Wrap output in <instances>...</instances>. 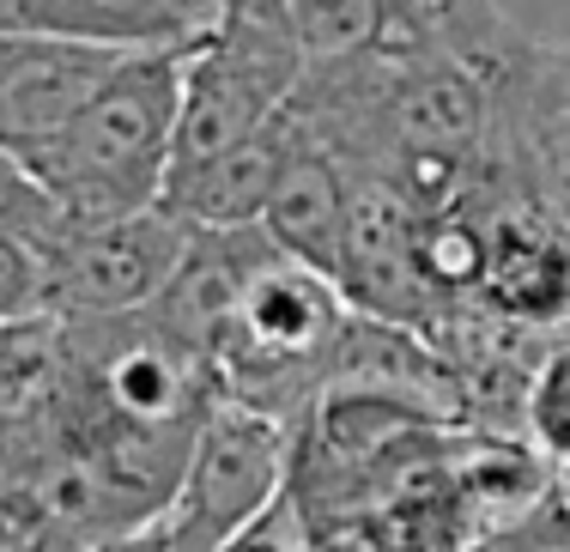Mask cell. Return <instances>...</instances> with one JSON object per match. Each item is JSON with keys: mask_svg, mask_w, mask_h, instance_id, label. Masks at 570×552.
I'll list each match as a JSON object with an SVG mask.
<instances>
[{"mask_svg": "<svg viewBox=\"0 0 570 552\" xmlns=\"http://www.w3.org/2000/svg\"><path fill=\"white\" fill-rule=\"evenodd\" d=\"M43 316V255L0 231V328Z\"/></svg>", "mask_w": 570, "mask_h": 552, "instance_id": "cell-13", "label": "cell"}, {"mask_svg": "<svg viewBox=\"0 0 570 552\" xmlns=\"http://www.w3.org/2000/svg\"><path fill=\"white\" fill-rule=\"evenodd\" d=\"M304 56L249 12L225 7V19L188 49L183 67V116H176V152L170 170L219 158L230 146L255 140L292 110L304 86Z\"/></svg>", "mask_w": 570, "mask_h": 552, "instance_id": "cell-4", "label": "cell"}, {"mask_svg": "<svg viewBox=\"0 0 570 552\" xmlns=\"http://www.w3.org/2000/svg\"><path fill=\"white\" fill-rule=\"evenodd\" d=\"M346 328H352V304L341 298V286L274 249L249 274L237 309H230V328L207 365L213 388H219V401L297 425L309 413V401L334 383Z\"/></svg>", "mask_w": 570, "mask_h": 552, "instance_id": "cell-2", "label": "cell"}, {"mask_svg": "<svg viewBox=\"0 0 570 552\" xmlns=\"http://www.w3.org/2000/svg\"><path fill=\"white\" fill-rule=\"evenodd\" d=\"M165 7H170L176 19H183L188 31H195V37H207L213 24L225 19V0H165Z\"/></svg>", "mask_w": 570, "mask_h": 552, "instance_id": "cell-15", "label": "cell"}, {"mask_svg": "<svg viewBox=\"0 0 570 552\" xmlns=\"http://www.w3.org/2000/svg\"><path fill=\"white\" fill-rule=\"evenodd\" d=\"M128 49L61 43V37H0V152L31 158L86 110Z\"/></svg>", "mask_w": 570, "mask_h": 552, "instance_id": "cell-6", "label": "cell"}, {"mask_svg": "<svg viewBox=\"0 0 570 552\" xmlns=\"http://www.w3.org/2000/svg\"><path fill=\"white\" fill-rule=\"evenodd\" d=\"M225 7L274 24L285 43L304 56V67L371 56V49L395 43L401 31H413L406 0H225Z\"/></svg>", "mask_w": 570, "mask_h": 552, "instance_id": "cell-9", "label": "cell"}, {"mask_svg": "<svg viewBox=\"0 0 570 552\" xmlns=\"http://www.w3.org/2000/svg\"><path fill=\"white\" fill-rule=\"evenodd\" d=\"M31 37L98 43V49H195L200 43L165 0H37Z\"/></svg>", "mask_w": 570, "mask_h": 552, "instance_id": "cell-10", "label": "cell"}, {"mask_svg": "<svg viewBox=\"0 0 570 552\" xmlns=\"http://www.w3.org/2000/svg\"><path fill=\"white\" fill-rule=\"evenodd\" d=\"M515 431H522V443L552 467V474H570V334L534 358Z\"/></svg>", "mask_w": 570, "mask_h": 552, "instance_id": "cell-11", "label": "cell"}, {"mask_svg": "<svg viewBox=\"0 0 570 552\" xmlns=\"http://www.w3.org/2000/svg\"><path fill=\"white\" fill-rule=\"evenodd\" d=\"M183 67L188 49H128L86 98V110L43 152L24 158L31 177L56 195L67 225L158 207L183 116Z\"/></svg>", "mask_w": 570, "mask_h": 552, "instance_id": "cell-1", "label": "cell"}, {"mask_svg": "<svg viewBox=\"0 0 570 552\" xmlns=\"http://www.w3.org/2000/svg\"><path fill=\"white\" fill-rule=\"evenodd\" d=\"M292 146H285V170L274 183V200L262 213V231L274 237L279 255L316 267V274H341V244H346V195H352V170L316 134H304L285 110Z\"/></svg>", "mask_w": 570, "mask_h": 552, "instance_id": "cell-7", "label": "cell"}, {"mask_svg": "<svg viewBox=\"0 0 570 552\" xmlns=\"http://www.w3.org/2000/svg\"><path fill=\"white\" fill-rule=\"evenodd\" d=\"M61 225L67 219H61L56 195L31 177V165H24V158H12V152H0V231L19 237V244H31L37 255H43L61 237Z\"/></svg>", "mask_w": 570, "mask_h": 552, "instance_id": "cell-12", "label": "cell"}, {"mask_svg": "<svg viewBox=\"0 0 570 552\" xmlns=\"http://www.w3.org/2000/svg\"><path fill=\"white\" fill-rule=\"evenodd\" d=\"M285 146H292V128L279 116L267 134L230 146V152L170 170L158 207L183 231H249V225H262L267 200H274V183L285 170Z\"/></svg>", "mask_w": 570, "mask_h": 552, "instance_id": "cell-8", "label": "cell"}, {"mask_svg": "<svg viewBox=\"0 0 570 552\" xmlns=\"http://www.w3.org/2000/svg\"><path fill=\"white\" fill-rule=\"evenodd\" d=\"M188 249V231L165 207L121 213L98 225H61L43 249V316L56 322H116L153 309Z\"/></svg>", "mask_w": 570, "mask_h": 552, "instance_id": "cell-5", "label": "cell"}, {"mask_svg": "<svg viewBox=\"0 0 570 552\" xmlns=\"http://www.w3.org/2000/svg\"><path fill=\"white\" fill-rule=\"evenodd\" d=\"M225 552H304V522H297V510H292V497L279 492V504L267 510L262 522H255L249 534H237Z\"/></svg>", "mask_w": 570, "mask_h": 552, "instance_id": "cell-14", "label": "cell"}, {"mask_svg": "<svg viewBox=\"0 0 570 552\" xmlns=\"http://www.w3.org/2000/svg\"><path fill=\"white\" fill-rule=\"evenodd\" d=\"M292 474V425L237 401H213L176 492L104 552H225L279 504Z\"/></svg>", "mask_w": 570, "mask_h": 552, "instance_id": "cell-3", "label": "cell"}, {"mask_svg": "<svg viewBox=\"0 0 570 552\" xmlns=\"http://www.w3.org/2000/svg\"><path fill=\"white\" fill-rule=\"evenodd\" d=\"M540 552H570V541H559V546H540Z\"/></svg>", "mask_w": 570, "mask_h": 552, "instance_id": "cell-17", "label": "cell"}, {"mask_svg": "<svg viewBox=\"0 0 570 552\" xmlns=\"http://www.w3.org/2000/svg\"><path fill=\"white\" fill-rule=\"evenodd\" d=\"M37 0H0V37H31Z\"/></svg>", "mask_w": 570, "mask_h": 552, "instance_id": "cell-16", "label": "cell"}]
</instances>
